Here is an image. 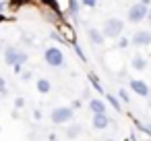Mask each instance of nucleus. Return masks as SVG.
Masks as SVG:
<instances>
[{"mask_svg": "<svg viewBox=\"0 0 151 141\" xmlns=\"http://www.w3.org/2000/svg\"><path fill=\"white\" fill-rule=\"evenodd\" d=\"M27 58H29L27 52H23V50H19L15 46H9L4 50V60H6V64H11L15 69V73H21V67L27 62Z\"/></svg>", "mask_w": 151, "mask_h": 141, "instance_id": "nucleus-1", "label": "nucleus"}, {"mask_svg": "<svg viewBox=\"0 0 151 141\" xmlns=\"http://www.w3.org/2000/svg\"><path fill=\"white\" fill-rule=\"evenodd\" d=\"M147 11H149V0H141V2L132 4V7L128 9V21H130V23H141V21H145Z\"/></svg>", "mask_w": 151, "mask_h": 141, "instance_id": "nucleus-2", "label": "nucleus"}, {"mask_svg": "<svg viewBox=\"0 0 151 141\" xmlns=\"http://www.w3.org/2000/svg\"><path fill=\"white\" fill-rule=\"evenodd\" d=\"M122 31H124V23H122L120 19H116V17L108 19V21L104 23V29H101L104 38H120Z\"/></svg>", "mask_w": 151, "mask_h": 141, "instance_id": "nucleus-3", "label": "nucleus"}, {"mask_svg": "<svg viewBox=\"0 0 151 141\" xmlns=\"http://www.w3.org/2000/svg\"><path fill=\"white\" fill-rule=\"evenodd\" d=\"M44 60H46L50 67H54V69L64 67V54H62V50L56 48V46L46 48V52H44Z\"/></svg>", "mask_w": 151, "mask_h": 141, "instance_id": "nucleus-4", "label": "nucleus"}, {"mask_svg": "<svg viewBox=\"0 0 151 141\" xmlns=\"http://www.w3.org/2000/svg\"><path fill=\"white\" fill-rule=\"evenodd\" d=\"M73 114H75L73 108H68V106H58V108L52 110L50 118H52L54 124H64V122H68V120L73 118Z\"/></svg>", "mask_w": 151, "mask_h": 141, "instance_id": "nucleus-5", "label": "nucleus"}, {"mask_svg": "<svg viewBox=\"0 0 151 141\" xmlns=\"http://www.w3.org/2000/svg\"><path fill=\"white\" fill-rule=\"evenodd\" d=\"M130 89L141 98H149V85L141 79H130Z\"/></svg>", "mask_w": 151, "mask_h": 141, "instance_id": "nucleus-6", "label": "nucleus"}, {"mask_svg": "<svg viewBox=\"0 0 151 141\" xmlns=\"http://www.w3.org/2000/svg\"><path fill=\"white\" fill-rule=\"evenodd\" d=\"M91 124H93V129H95V131H104V129H108L110 118H108V114H106V112H95V114H93Z\"/></svg>", "mask_w": 151, "mask_h": 141, "instance_id": "nucleus-7", "label": "nucleus"}, {"mask_svg": "<svg viewBox=\"0 0 151 141\" xmlns=\"http://www.w3.org/2000/svg\"><path fill=\"white\" fill-rule=\"evenodd\" d=\"M132 44H134V46H149V44H151V31H147V29L137 31V33L132 35Z\"/></svg>", "mask_w": 151, "mask_h": 141, "instance_id": "nucleus-8", "label": "nucleus"}, {"mask_svg": "<svg viewBox=\"0 0 151 141\" xmlns=\"http://www.w3.org/2000/svg\"><path fill=\"white\" fill-rule=\"evenodd\" d=\"M87 33H89V40H91V42H93L95 46H101V44H104V33H101L99 29L91 27V29H89Z\"/></svg>", "mask_w": 151, "mask_h": 141, "instance_id": "nucleus-9", "label": "nucleus"}, {"mask_svg": "<svg viewBox=\"0 0 151 141\" xmlns=\"http://www.w3.org/2000/svg\"><path fill=\"white\" fill-rule=\"evenodd\" d=\"M89 110H91L93 114H95V112H106V104H104V100H97V98L91 100V102H89Z\"/></svg>", "mask_w": 151, "mask_h": 141, "instance_id": "nucleus-10", "label": "nucleus"}, {"mask_svg": "<svg viewBox=\"0 0 151 141\" xmlns=\"http://www.w3.org/2000/svg\"><path fill=\"white\" fill-rule=\"evenodd\" d=\"M50 89H52V85H50L48 79H37V91L40 93H48Z\"/></svg>", "mask_w": 151, "mask_h": 141, "instance_id": "nucleus-11", "label": "nucleus"}, {"mask_svg": "<svg viewBox=\"0 0 151 141\" xmlns=\"http://www.w3.org/2000/svg\"><path fill=\"white\" fill-rule=\"evenodd\" d=\"M145 67H147V62H145V58H143V56H134V58H132V69L143 71Z\"/></svg>", "mask_w": 151, "mask_h": 141, "instance_id": "nucleus-12", "label": "nucleus"}, {"mask_svg": "<svg viewBox=\"0 0 151 141\" xmlns=\"http://www.w3.org/2000/svg\"><path fill=\"white\" fill-rule=\"evenodd\" d=\"M106 100L112 104V108H114L116 112H122V110H120V102L116 100V95H110V93H106Z\"/></svg>", "mask_w": 151, "mask_h": 141, "instance_id": "nucleus-13", "label": "nucleus"}, {"mask_svg": "<svg viewBox=\"0 0 151 141\" xmlns=\"http://www.w3.org/2000/svg\"><path fill=\"white\" fill-rule=\"evenodd\" d=\"M68 13H70L73 17L79 15V2H77V0H68Z\"/></svg>", "mask_w": 151, "mask_h": 141, "instance_id": "nucleus-14", "label": "nucleus"}, {"mask_svg": "<svg viewBox=\"0 0 151 141\" xmlns=\"http://www.w3.org/2000/svg\"><path fill=\"white\" fill-rule=\"evenodd\" d=\"M79 133H81V127H79V124H73V127H70V129L66 131V137H70V139H75V137H77Z\"/></svg>", "mask_w": 151, "mask_h": 141, "instance_id": "nucleus-15", "label": "nucleus"}, {"mask_svg": "<svg viewBox=\"0 0 151 141\" xmlns=\"http://www.w3.org/2000/svg\"><path fill=\"white\" fill-rule=\"evenodd\" d=\"M89 79H91V83H93V87L99 91V93H104V89H101V85H99V81H97V77L95 75H89Z\"/></svg>", "mask_w": 151, "mask_h": 141, "instance_id": "nucleus-16", "label": "nucleus"}, {"mask_svg": "<svg viewBox=\"0 0 151 141\" xmlns=\"http://www.w3.org/2000/svg\"><path fill=\"white\" fill-rule=\"evenodd\" d=\"M81 4L87 7V9H95L97 7V0H81Z\"/></svg>", "mask_w": 151, "mask_h": 141, "instance_id": "nucleus-17", "label": "nucleus"}, {"mask_svg": "<svg viewBox=\"0 0 151 141\" xmlns=\"http://www.w3.org/2000/svg\"><path fill=\"white\" fill-rule=\"evenodd\" d=\"M0 95H6V81H4V77H0Z\"/></svg>", "mask_w": 151, "mask_h": 141, "instance_id": "nucleus-18", "label": "nucleus"}, {"mask_svg": "<svg viewBox=\"0 0 151 141\" xmlns=\"http://www.w3.org/2000/svg\"><path fill=\"white\" fill-rule=\"evenodd\" d=\"M118 95H120V100H122V102H130V95L126 93V89H120V93H118Z\"/></svg>", "mask_w": 151, "mask_h": 141, "instance_id": "nucleus-19", "label": "nucleus"}, {"mask_svg": "<svg viewBox=\"0 0 151 141\" xmlns=\"http://www.w3.org/2000/svg\"><path fill=\"white\" fill-rule=\"evenodd\" d=\"M44 2H46L48 7H52V9H54L56 13H60V11H58V4H56V0H44Z\"/></svg>", "mask_w": 151, "mask_h": 141, "instance_id": "nucleus-20", "label": "nucleus"}, {"mask_svg": "<svg viewBox=\"0 0 151 141\" xmlns=\"http://www.w3.org/2000/svg\"><path fill=\"white\" fill-rule=\"evenodd\" d=\"M116 46H118V48H126V46H128V40H126V38H120Z\"/></svg>", "mask_w": 151, "mask_h": 141, "instance_id": "nucleus-21", "label": "nucleus"}, {"mask_svg": "<svg viewBox=\"0 0 151 141\" xmlns=\"http://www.w3.org/2000/svg\"><path fill=\"white\" fill-rule=\"evenodd\" d=\"M15 106H17V108H23V106H25V100H23V98H17V100H15Z\"/></svg>", "mask_w": 151, "mask_h": 141, "instance_id": "nucleus-22", "label": "nucleus"}, {"mask_svg": "<svg viewBox=\"0 0 151 141\" xmlns=\"http://www.w3.org/2000/svg\"><path fill=\"white\" fill-rule=\"evenodd\" d=\"M33 118H35V120H40V118H42V112H40V110H35V112H33Z\"/></svg>", "mask_w": 151, "mask_h": 141, "instance_id": "nucleus-23", "label": "nucleus"}, {"mask_svg": "<svg viewBox=\"0 0 151 141\" xmlns=\"http://www.w3.org/2000/svg\"><path fill=\"white\" fill-rule=\"evenodd\" d=\"M31 79V73H23V81H29Z\"/></svg>", "mask_w": 151, "mask_h": 141, "instance_id": "nucleus-24", "label": "nucleus"}, {"mask_svg": "<svg viewBox=\"0 0 151 141\" xmlns=\"http://www.w3.org/2000/svg\"><path fill=\"white\" fill-rule=\"evenodd\" d=\"M145 19H147V21H149V23H151V9H149V11H147V17H145Z\"/></svg>", "mask_w": 151, "mask_h": 141, "instance_id": "nucleus-25", "label": "nucleus"}]
</instances>
